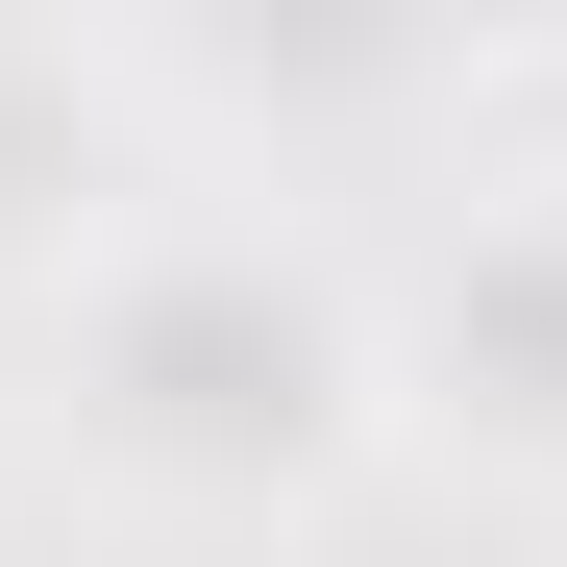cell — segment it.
<instances>
[{
	"label": "cell",
	"instance_id": "1",
	"mask_svg": "<svg viewBox=\"0 0 567 567\" xmlns=\"http://www.w3.org/2000/svg\"><path fill=\"white\" fill-rule=\"evenodd\" d=\"M74 370H100V444H148V468H321L346 395H370L346 297H297V271L223 247V223L124 247V271H100V321H74Z\"/></svg>",
	"mask_w": 567,
	"mask_h": 567
},
{
	"label": "cell",
	"instance_id": "2",
	"mask_svg": "<svg viewBox=\"0 0 567 567\" xmlns=\"http://www.w3.org/2000/svg\"><path fill=\"white\" fill-rule=\"evenodd\" d=\"M444 420L567 444V198H518L494 247H468V297H444Z\"/></svg>",
	"mask_w": 567,
	"mask_h": 567
},
{
	"label": "cell",
	"instance_id": "3",
	"mask_svg": "<svg viewBox=\"0 0 567 567\" xmlns=\"http://www.w3.org/2000/svg\"><path fill=\"white\" fill-rule=\"evenodd\" d=\"M100 223V100H74V50H0V223Z\"/></svg>",
	"mask_w": 567,
	"mask_h": 567
}]
</instances>
